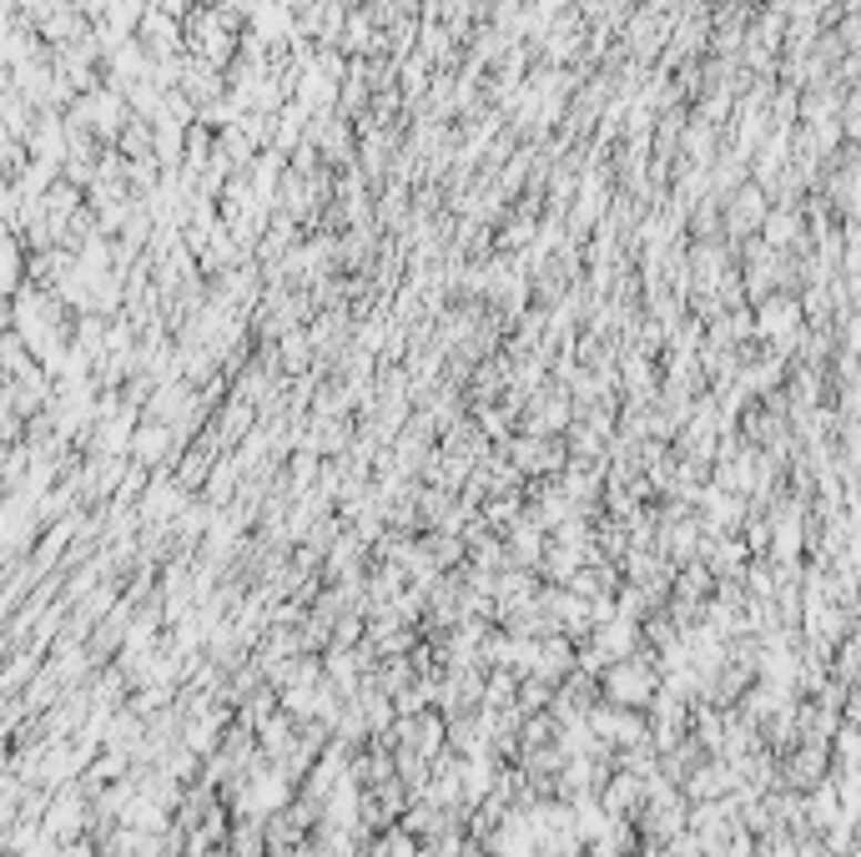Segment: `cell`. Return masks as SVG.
I'll return each instance as SVG.
<instances>
[{
    "instance_id": "obj_1",
    "label": "cell",
    "mask_w": 861,
    "mask_h": 857,
    "mask_svg": "<svg viewBox=\"0 0 861 857\" xmlns=\"http://www.w3.org/2000/svg\"><path fill=\"white\" fill-rule=\"evenodd\" d=\"M655 692V671L645 666V661H615L610 671H605V696H610V706H625V712H635V706H645Z\"/></svg>"
},
{
    "instance_id": "obj_2",
    "label": "cell",
    "mask_w": 861,
    "mask_h": 857,
    "mask_svg": "<svg viewBox=\"0 0 861 857\" xmlns=\"http://www.w3.org/2000/svg\"><path fill=\"white\" fill-rule=\"evenodd\" d=\"M65 857H91V847H71V853H65Z\"/></svg>"
}]
</instances>
